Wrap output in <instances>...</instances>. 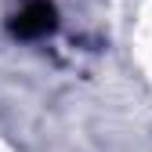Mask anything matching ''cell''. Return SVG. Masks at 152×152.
Listing matches in <instances>:
<instances>
[{
	"mask_svg": "<svg viewBox=\"0 0 152 152\" xmlns=\"http://www.w3.org/2000/svg\"><path fill=\"white\" fill-rule=\"evenodd\" d=\"M7 29H11L15 40H26V44L44 40V36H51L58 29V11H54L51 0H26V4L11 15Z\"/></svg>",
	"mask_w": 152,
	"mask_h": 152,
	"instance_id": "cell-1",
	"label": "cell"
}]
</instances>
